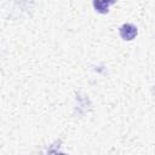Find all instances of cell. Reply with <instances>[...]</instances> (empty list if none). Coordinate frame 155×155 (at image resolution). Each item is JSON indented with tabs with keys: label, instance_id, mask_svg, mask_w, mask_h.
Instances as JSON below:
<instances>
[{
	"label": "cell",
	"instance_id": "cell-2",
	"mask_svg": "<svg viewBox=\"0 0 155 155\" xmlns=\"http://www.w3.org/2000/svg\"><path fill=\"white\" fill-rule=\"evenodd\" d=\"M111 4H113V1H94L93 6H94L96 11H98L101 13H105V12H108V8Z\"/></svg>",
	"mask_w": 155,
	"mask_h": 155
},
{
	"label": "cell",
	"instance_id": "cell-3",
	"mask_svg": "<svg viewBox=\"0 0 155 155\" xmlns=\"http://www.w3.org/2000/svg\"><path fill=\"white\" fill-rule=\"evenodd\" d=\"M56 155H67V154H63V153H58V154H56Z\"/></svg>",
	"mask_w": 155,
	"mask_h": 155
},
{
	"label": "cell",
	"instance_id": "cell-1",
	"mask_svg": "<svg viewBox=\"0 0 155 155\" xmlns=\"http://www.w3.org/2000/svg\"><path fill=\"white\" fill-rule=\"evenodd\" d=\"M119 33H120V36H121L124 40L130 41V40H133V39L137 36L138 30H137V27H136V25H133V24H131V23H125V24H122V25L120 27Z\"/></svg>",
	"mask_w": 155,
	"mask_h": 155
}]
</instances>
